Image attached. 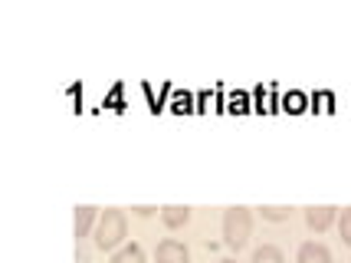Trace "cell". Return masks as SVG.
<instances>
[{
  "mask_svg": "<svg viewBox=\"0 0 351 263\" xmlns=\"http://www.w3.org/2000/svg\"><path fill=\"white\" fill-rule=\"evenodd\" d=\"M253 233V211L250 207H227L223 211V244L230 250H243Z\"/></svg>",
  "mask_w": 351,
  "mask_h": 263,
  "instance_id": "1",
  "label": "cell"
},
{
  "mask_svg": "<svg viewBox=\"0 0 351 263\" xmlns=\"http://www.w3.org/2000/svg\"><path fill=\"white\" fill-rule=\"evenodd\" d=\"M125 233H128V224H125V214L119 207H106L99 224H95V247L99 250H115L122 247Z\"/></svg>",
  "mask_w": 351,
  "mask_h": 263,
  "instance_id": "2",
  "label": "cell"
},
{
  "mask_svg": "<svg viewBox=\"0 0 351 263\" xmlns=\"http://www.w3.org/2000/svg\"><path fill=\"white\" fill-rule=\"evenodd\" d=\"M338 220V207H332V204H312V207H306V224L312 227L315 233H322V231H328L332 224Z\"/></svg>",
  "mask_w": 351,
  "mask_h": 263,
  "instance_id": "3",
  "label": "cell"
},
{
  "mask_svg": "<svg viewBox=\"0 0 351 263\" xmlns=\"http://www.w3.org/2000/svg\"><path fill=\"white\" fill-rule=\"evenodd\" d=\"M154 260L158 263H191V250L184 247L181 240H161L154 250Z\"/></svg>",
  "mask_w": 351,
  "mask_h": 263,
  "instance_id": "4",
  "label": "cell"
},
{
  "mask_svg": "<svg viewBox=\"0 0 351 263\" xmlns=\"http://www.w3.org/2000/svg\"><path fill=\"white\" fill-rule=\"evenodd\" d=\"M99 207H92V204H79L76 207V237H89L95 231V224H99Z\"/></svg>",
  "mask_w": 351,
  "mask_h": 263,
  "instance_id": "5",
  "label": "cell"
},
{
  "mask_svg": "<svg viewBox=\"0 0 351 263\" xmlns=\"http://www.w3.org/2000/svg\"><path fill=\"white\" fill-rule=\"evenodd\" d=\"M295 263H332V253H328V247H325V244L308 240V244H302V247H299Z\"/></svg>",
  "mask_w": 351,
  "mask_h": 263,
  "instance_id": "6",
  "label": "cell"
},
{
  "mask_svg": "<svg viewBox=\"0 0 351 263\" xmlns=\"http://www.w3.org/2000/svg\"><path fill=\"white\" fill-rule=\"evenodd\" d=\"M161 220H165V227L178 231V227H184V224L191 220V207H181V204H168V207H161Z\"/></svg>",
  "mask_w": 351,
  "mask_h": 263,
  "instance_id": "7",
  "label": "cell"
},
{
  "mask_svg": "<svg viewBox=\"0 0 351 263\" xmlns=\"http://www.w3.org/2000/svg\"><path fill=\"white\" fill-rule=\"evenodd\" d=\"M108 263H145V250L138 247V244H125L112 253V260Z\"/></svg>",
  "mask_w": 351,
  "mask_h": 263,
  "instance_id": "8",
  "label": "cell"
},
{
  "mask_svg": "<svg viewBox=\"0 0 351 263\" xmlns=\"http://www.w3.org/2000/svg\"><path fill=\"white\" fill-rule=\"evenodd\" d=\"M250 263H286V257H282V250L273 247V244H263V247L253 250V260Z\"/></svg>",
  "mask_w": 351,
  "mask_h": 263,
  "instance_id": "9",
  "label": "cell"
},
{
  "mask_svg": "<svg viewBox=\"0 0 351 263\" xmlns=\"http://www.w3.org/2000/svg\"><path fill=\"white\" fill-rule=\"evenodd\" d=\"M335 224H338V237H341V240L351 247V207H345V211L338 214Z\"/></svg>",
  "mask_w": 351,
  "mask_h": 263,
  "instance_id": "10",
  "label": "cell"
},
{
  "mask_svg": "<svg viewBox=\"0 0 351 263\" xmlns=\"http://www.w3.org/2000/svg\"><path fill=\"white\" fill-rule=\"evenodd\" d=\"M260 214L266 220H286L289 217V207H260Z\"/></svg>",
  "mask_w": 351,
  "mask_h": 263,
  "instance_id": "11",
  "label": "cell"
},
{
  "mask_svg": "<svg viewBox=\"0 0 351 263\" xmlns=\"http://www.w3.org/2000/svg\"><path fill=\"white\" fill-rule=\"evenodd\" d=\"M132 211H135L138 217H152L154 211H158V207H148V204H141V207H132Z\"/></svg>",
  "mask_w": 351,
  "mask_h": 263,
  "instance_id": "12",
  "label": "cell"
},
{
  "mask_svg": "<svg viewBox=\"0 0 351 263\" xmlns=\"http://www.w3.org/2000/svg\"><path fill=\"white\" fill-rule=\"evenodd\" d=\"M220 263H237V260H220Z\"/></svg>",
  "mask_w": 351,
  "mask_h": 263,
  "instance_id": "13",
  "label": "cell"
}]
</instances>
